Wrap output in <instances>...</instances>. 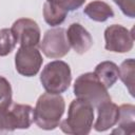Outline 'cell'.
Here are the masks:
<instances>
[{"label": "cell", "instance_id": "1", "mask_svg": "<svg viewBox=\"0 0 135 135\" xmlns=\"http://www.w3.org/2000/svg\"><path fill=\"white\" fill-rule=\"evenodd\" d=\"M65 110V102L60 94H42L34 109V122L42 130L51 131L59 127Z\"/></svg>", "mask_w": 135, "mask_h": 135}, {"label": "cell", "instance_id": "2", "mask_svg": "<svg viewBox=\"0 0 135 135\" xmlns=\"http://www.w3.org/2000/svg\"><path fill=\"white\" fill-rule=\"evenodd\" d=\"M94 107L82 99H74L69 107L68 117L59 123L61 131L71 135H88L93 127Z\"/></svg>", "mask_w": 135, "mask_h": 135}, {"label": "cell", "instance_id": "3", "mask_svg": "<svg viewBox=\"0 0 135 135\" xmlns=\"http://www.w3.org/2000/svg\"><path fill=\"white\" fill-rule=\"evenodd\" d=\"M74 95L97 108L101 103L111 100L108 89L101 83L94 72H88L78 76L74 83Z\"/></svg>", "mask_w": 135, "mask_h": 135}, {"label": "cell", "instance_id": "4", "mask_svg": "<svg viewBox=\"0 0 135 135\" xmlns=\"http://www.w3.org/2000/svg\"><path fill=\"white\" fill-rule=\"evenodd\" d=\"M71 81V68L62 60L49 62L40 74V82L47 93L61 94L69 89Z\"/></svg>", "mask_w": 135, "mask_h": 135}, {"label": "cell", "instance_id": "5", "mask_svg": "<svg viewBox=\"0 0 135 135\" xmlns=\"http://www.w3.org/2000/svg\"><path fill=\"white\" fill-rule=\"evenodd\" d=\"M39 49L49 58H62L70 52L66 31L62 27L47 30L39 42Z\"/></svg>", "mask_w": 135, "mask_h": 135}, {"label": "cell", "instance_id": "6", "mask_svg": "<svg viewBox=\"0 0 135 135\" xmlns=\"http://www.w3.org/2000/svg\"><path fill=\"white\" fill-rule=\"evenodd\" d=\"M104 49L114 53H128L133 49V31L120 24H112L104 31Z\"/></svg>", "mask_w": 135, "mask_h": 135}, {"label": "cell", "instance_id": "7", "mask_svg": "<svg viewBox=\"0 0 135 135\" xmlns=\"http://www.w3.org/2000/svg\"><path fill=\"white\" fill-rule=\"evenodd\" d=\"M42 62L41 53L36 46H20L15 55L16 71L25 77L35 76L39 72Z\"/></svg>", "mask_w": 135, "mask_h": 135}, {"label": "cell", "instance_id": "8", "mask_svg": "<svg viewBox=\"0 0 135 135\" xmlns=\"http://www.w3.org/2000/svg\"><path fill=\"white\" fill-rule=\"evenodd\" d=\"M4 117L8 132L16 129H28L34 122V108L30 104L12 102L4 110Z\"/></svg>", "mask_w": 135, "mask_h": 135}, {"label": "cell", "instance_id": "9", "mask_svg": "<svg viewBox=\"0 0 135 135\" xmlns=\"http://www.w3.org/2000/svg\"><path fill=\"white\" fill-rule=\"evenodd\" d=\"M11 30L20 46H36L40 42V27L36 21L30 18H20L16 20Z\"/></svg>", "mask_w": 135, "mask_h": 135}, {"label": "cell", "instance_id": "10", "mask_svg": "<svg viewBox=\"0 0 135 135\" xmlns=\"http://www.w3.org/2000/svg\"><path fill=\"white\" fill-rule=\"evenodd\" d=\"M70 46L79 55L86 53L93 45L91 34L79 23H72L66 31Z\"/></svg>", "mask_w": 135, "mask_h": 135}, {"label": "cell", "instance_id": "11", "mask_svg": "<svg viewBox=\"0 0 135 135\" xmlns=\"http://www.w3.org/2000/svg\"><path fill=\"white\" fill-rule=\"evenodd\" d=\"M98 116L94 124V129L97 132H104L115 124H117L119 118V107L110 101H105L97 107Z\"/></svg>", "mask_w": 135, "mask_h": 135}, {"label": "cell", "instance_id": "12", "mask_svg": "<svg viewBox=\"0 0 135 135\" xmlns=\"http://www.w3.org/2000/svg\"><path fill=\"white\" fill-rule=\"evenodd\" d=\"M94 74L107 88L113 86V84L119 78V68L113 61H102L95 68Z\"/></svg>", "mask_w": 135, "mask_h": 135}, {"label": "cell", "instance_id": "13", "mask_svg": "<svg viewBox=\"0 0 135 135\" xmlns=\"http://www.w3.org/2000/svg\"><path fill=\"white\" fill-rule=\"evenodd\" d=\"M118 128L113 133L134 134L135 127V107L133 104H122L119 107Z\"/></svg>", "mask_w": 135, "mask_h": 135}, {"label": "cell", "instance_id": "14", "mask_svg": "<svg viewBox=\"0 0 135 135\" xmlns=\"http://www.w3.org/2000/svg\"><path fill=\"white\" fill-rule=\"evenodd\" d=\"M83 13L93 21L104 22L108 19L114 17L113 8L105 2L100 0H95L86 4L83 8Z\"/></svg>", "mask_w": 135, "mask_h": 135}, {"label": "cell", "instance_id": "15", "mask_svg": "<svg viewBox=\"0 0 135 135\" xmlns=\"http://www.w3.org/2000/svg\"><path fill=\"white\" fill-rule=\"evenodd\" d=\"M68 11L62 8L61 6L51 3L44 2L43 4V18L44 21L51 26L60 25L66 18Z\"/></svg>", "mask_w": 135, "mask_h": 135}, {"label": "cell", "instance_id": "16", "mask_svg": "<svg viewBox=\"0 0 135 135\" xmlns=\"http://www.w3.org/2000/svg\"><path fill=\"white\" fill-rule=\"evenodd\" d=\"M134 74H135V62L133 58L126 59L119 66V78L124 83L130 94L134 96Z\"/></svg>", "mask_w": 135, "mask_h": 135}, {"label": "cell", "instance_id": "17", "mask_svg": "<svg viewBox=\"0 0 135 135\" xmlns=\"http://www.w3.org/2000/svg\"><path fill=\"white\" fill-rule=\"evenodd\" d=\"M16 44L17 41L11 28L0 30V57L6 56L12 53Z\"/></svg>", "mask_w": 135, "mask_h": 135}, {"label": "cell", "instance_id": "18", "mask_svg": "<svg viewBox=\"0 0 135 135\" xmlns=\"http://www.w3.org/2000/svg\"><path fill=\"white\" fill-rule=\"evenodd\" d=\"M12 96L13 91L9 81L3 77L0 76V111L7 109L12 103Z\"/></svg>", "mask_w": 135, "mask_h": 135}, {"label": "cell", "instance_id": "19", "mask_svg": "<svg viewBox=\"0 0 135 135\" xmlns=\"http://www.w3.org/2000/svg\"><path fill=\"white\" fill-rule=\"evenodd\" d=\"M120 11L129 18L135 17V0H113Z\"/></svg>", "mask_w": 135, "mask_h": 135}, {"label": "cell", "instance_id": "20", "mask_svg": "<svg viewBox=\"0 0 135 135\" xmlns=\"http://www.w3.org/2000/svg\"><path fill=\"white\" fill-rule=\"evenodd\" d=\"M46 1L57 4V5L61 6L62 8L66 9L68 12L75 11V9L79 8L85 2V0H46Z\"/></svg>", "mask_w": 135, "mask_h": 135}, {"label": "cell", "instance_id": "21", "mask_svg": "<svg viewBox=\"0 0 135 135\" xmlns=\"http://www.w3.org/2000/svg\"><path fill=\"white\" fill-rule=\"evenodd\" d=\"M7 128H6V123H5V118H4V113L3 110L0 111V134L2 133H7Z\"/></svg>", "mask_w": 135, "mask_h": 135}]
</instances>
